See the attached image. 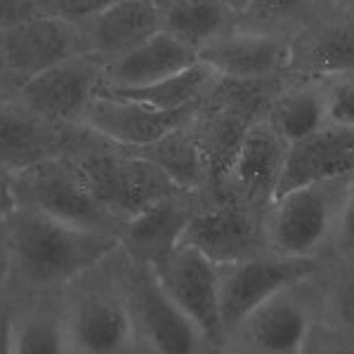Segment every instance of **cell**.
I'll return each instance as SVG.
<instances>
[{
    "mask_svg": "<svg viewBox=\"0 0 354 354\" xmlns=\"http://www.w3.org/2000/svg\"><path fill=\"white\" fill-rule=\"evenodd\" d=\"M319 322L354 338V255L326 258L317 274Z\"/></svg>",
    "mask_w": 354,
    "mask_h": 354,
    "instance_id": "4316f807",
    "label": "cell"
},
{
    "mask_svg": "<svg viewBox=\"0 0 354 354\" xmlns=\"http://www.w3.org/2000/svg\"><path fill=\"white\" fill-rule=\"evenodd\" d=\"M345 255H354V177H350L342 196L328 258H345Z\"/></svg>",
    "mask_w": 354,
    "mask_h": 354,
    "instance_id": "4dcf8cb0",
    "label": "cell"
},
{
    "mask_svg": "<svg viewBox=\"0 0 354 354\" xmlns=\"http://www.w3.org/2000/svg\"><path fill=\"white\" fill-rule=\"evenodd\" d=\"M220 354H225V352H220Z\"/></svg>",
    "mask_w": 354,
    "mask_h": 354,
    "instance_id": "f35d334b",
    "label": "cell"
},
{
    "mask_svg": "<svg viewBox=\"0 0 354 354\" xmlns=\"http://www.w3.org/2000/svg\"><path fill=\"white\" fill-rule=\"evenodd\" d=\"M130 260V258H128ZM130 305L142 354H220L170 300L156 272L130 260Z\"/></svg>",
    "mask_w": 354,
    "mask_h": 354,
    "instance_id": "ba28073f",
    "label": "cell"
},
{
    "mask_svg": "<svg viewBox=\"0 0 354 354\" xmlns=\"http://www.w3.org/2000/svg\"><path fill=\"white\" fill-rule=\"evenodd\" d=\"M352 78H354V76H352Z\"/></svg>",
    "mask_w": 354,
    "mask_h": 354,
    "instance_id": "ab89813d",
    "label": "cell"
},
{
    "mask_svg": "<svg viewBox=\"0 0 354 354\" xmlns=\"http://www.w3.org/2000/svg\"><path fill=\"white\" fill-rule=\"evenodd\" d=\"M192 123L194 118L182 128L163 135L161 140L149 142L145 147H125V149L158 165L180 189L201 194L205 189V165Z\"/></svg>",
    "mask_w": 354,
    "mask_h": 354,
    "instance_id": "cb8c5ba5",
    "label": "cell"
},
{
    "mask_svg": "<svg viewBox=\"0 0 354 354\" xmlns=\"http://www.w3.org/2000/svg\"><path fill=\"white\" fill-rule=\"evenodd\" d=\"M149 3H153V5H156L158 10H163V8H168V5L173 3V0H149Z\"/></svg>",
    "mask_w": 354,
    "mask_h": 354,
    "instance_id": "74e56055",
    "label": "cell"
},
{
    "mask_svg": "<svg viewBox=\"0 0 354 354\" xmlns=\"http://www.w3.org/2000/svg\"><path fill=\"white\" fill-rule=\"evenodd\" d=\"M170 300L196 324L203 338L218 352L225 345L220 317V277L218 265L201 250L180 243L168 262L156 272Z\"/></svg>",
    "mask_w": 354,
    "mask_h": 354,
    "instance_id": "4fadbf2b",
    "label": "cell"
},
{
    "mask_svg": "<svg viewBox=\"0 0 354 354\" xmlns=\"http://www.w3.org/2000/svg\"><path fill=\"white\" fill-rule=\"evenodd\" d=\"M106 88V66L93 55L83 53L28 78L19 85L15 97L48 121L64 128H78L85 125L93 102Z\"/></svg>",
    "mask_w": 354,
    "mask_h": 354,
    "instance_id": "9c48e42d",
    "label": "cell"
},
{
    "mask_svg": "<svg viewBox=\"0 0 354 354\" xmlns=\"http://www.w3.org/2000/svg\"><path fill=\"white\" fill-rule=\"evenodd\" d=\"M218 78L220 76L213 66L196 59L194 64L182 68V71L173 73L168 78H161V81L151 85H145V88L111 90V93L130 97V100L137 102H145V104L156 106V109L173 111V109H187V106L201 104V100L210 93V88H213Z\"/></svg>",
    "mask_w": 354,
    "mask_h": 354,
    "instance_id": "484cf974",
    "label": "cell"
},
{
    "mask_svg": "<svg viewBox=\"0 0 354 354\" xmlns=\"http://www.w3.org/2000/svg\"><path fill=\"white\" fill-rule=\"evenodd\" d=\"M15 208L12 194H10V177L0 173V222L8 218V213Z\"/></svg>",
    "mask_w": 354,
    "mask_h": 354,
    "instance_id": "d590c367",
    "label": "cell"
},
{
    "mask_svg": "<svg viewBox=\"0 0 354 354\" xmlns=\"http://www.w3.org/2000/svg\"><path fill=\"white\" fill-rule=\"evenodd\" d=\"M267 118L288 145L319 133L328 125L326 81L322 78L288 76L274 95Z\"/></svg>",
    "mask_w": 354,
    "mask_h": 354,
    "instance_id": "603a6c76",
    "label": "cell"
},
{
    "mask_svg": "<svg viewBox=\"0 0 354 354\" xmlns=\"http://www.w3.org/2000/svg\"><path fill=\"white\" fill-rule=\"evenodd\" d=\"M290 76H354V0H328L290 36Z\"/></svg>",
    "mask_w": 354,
    "mask_h": 354,
    "instance_id": "8fae6325",
    "label": "cell"
},
{
    "mask_svg": "<svg viewBox=\"0 0 354 354\" xmlns=\"http://www.w3.org/2000/svg\"><path fill=\"white\" fill-rule=\"evenodd\" d=\"M88 125L64 128L28 109L21 100H0V173L12 177L53 156H73Z\"/></svg>",
    "mask_w": 354,
    "mask_h": 354,
    "instance_id": "7c38bea8",
    "label": "cell"
},
{
    "mask_svg": "<svg viewBox=\"0 0 354 354\" xmlns=\"http://www.w3.org/2000/svg\"><path fill=\"white\" fill-rule=\"evenodd\" d=\"M17 90H19V81L12 76V71L8 68L3 59V53H0V100H8V97H15Z\"/></svg>",
    "mask_w": 354,
    "mask_h": 354,
    "instance_id": "e575fe53",
    "label": "cell"
},
{
    "mask_svg": "<svg viewBox=\"0 0 354 354\" xmlns=\"http://www.w3.org/2000/svg\"><path fill=\"white\" fill-rule=\"evenodd\" d=\"M324 262L317 258H286L277 253H260L255 258L218 265L220 277V317L225 335L248 312L274 293L293 283L314 279Z\"/></svg>",
    "mask_w": 354,
    "mask_h": 354,
    "instance_id": "30bf717a",
    "label": "cell"
},
{
    "mask_svg": "<svg viewBox=\"0 0 354 354\" xmlns=\"http://www.w3.org/2000/svg\"><path fill=\"white\" fill-rule=\"evenodd\" d=\"M328 0H250L236 17V24L250 31L293 36L310 17Z\"/></svg>",
    "mask_w": 354,
    "mask_h": 354,
    "instance_id": "83f0119b",
    "label": "cell"
},
{
    "mask_svg": "<svg viewBox=\"0 0 354 354\" xmlns=\"http://www.w3.org/2000/svg\"><path fill=\"white\" fill-rule=\"evenodd\" d=\"M347 182L350 177L317 182L274 198L265 210L267 253L326 260Z\"/></svg>",
    "mask_w": 354,
    "mask_h": 354,
    "instance_id": "5b68a950",
    "label": "cell"
},
{
    "mask_svg": "<svg viewBox=\"0 0 354 354\" xmlns=\"http://www.w3.org/2000/svg\"><path fill=\"white\" fill-rule=\"evenodd\" d=\"M196 111L198 104L187 106V109L163 111L145 104V102L104 90L102 95H97V100L90 106L85 125L95 130L97 135L111 140L113 145L145 147L187 125L196 116Z\"/></svg>",
    "mask_w": 354,
    "mask_h": 354,
    "instance_id": "ac0fdd59",
    "label": "cell"
},
{
    "mask_svg": "<svg viewBox=\"0 0 354 354\" xmlns=\"http://www.w3.org/2000/svg\"><path fill=\"white\" fill-rule=\"evenodd\" d=\"M236 24L225 0H173L161 10V31L198 50Z\"/></svg>",
    "mask_w": 354,
    "mask_h": 354,
    "instance_id": "d4e9b609",
    "label": "cell"
},
{
    "mask_svg": "<svg viewBox=\"0 0 354 354\" xmlns=\"http://www.w3.org/2000/svg\"><path fill=\"white\" fill-rule=\"evenodd\" d=\"M17 208L43 213L64 225L121 236L123 225L97 201L81 163L71 156H53L10 177Z\"/></svg>",
    "mask_w": 354,
    "mask_h": 354,
    "instance_id": "3957f363",
    "label": "cell"
},
{
    "mask_svg": "<svg viewBox=\"0 0 354 354\" xmlns=\"http://www.w3.org/2000/svg\"><path fill=\"white\" fill-rule=\"evenodd\" d=\"M326 118L328 125L354 130V78H330L326 81Z\"/></svg>",
    "mask_w": 354,
    "mask_h": 354,
    "instance_id": "f1b7e54d",
    "label": "cell"
},
{
    "mask_svg": "<svg viewBox=\"0 0 354 354\" xmlns=\"http://www.w3.org/2000/svg\"><path fill=\"white\" fill-rule=\"evenodd\" d=\"M43 17L38 0H0V33Z\"/></svg>",
    "mask_w": 354,
    "mask_h": 354,
    "instance_id": "d6a6232c",
    "label": "cell"
},
{
    "mask_svg": "<svg viewBox=\"0 0 354 354\" xmlns=\"http://www.w3.org/2000/svg\"><path fill=\"white\" fill-rule=\"evenodd\" d=\"M248 3H250V0H225V5H227V8H230L236 17L243 12L245 5H248Z\"/></svg>",
    "mask_w": 354,
    "mask_h": 354,
    "instance_id": "8d00e7d4",
    "label": "cell"
},
{
    "mask_svg": "<svg viewBox=\"0 0 354 354\" xmlns=\"http://www.w3.org/2000/svg\"><path fill=\"white\" fill-rule=\"evenodd\" d=\"M0 53L21 85L68 57L83 55L85 45L78 24L62 17L43 15L0 33Z\"/></svg>",
    "mask_w": 354,
    "mask_h": 354,
    "instance_id": "e0dca14e",
    "label": "cell"
},
{
    "mask_svg": "<svg viewBox=\"0 0 354 354\" xmlns=\"http://www.w3.org/2000/svg\"><path fill=\"white\" fill-rule=\"evenodd\" d=\"M198 59V53L165 31L153 33L130 53L106 64L109 90H135L182 71Z\"/></svg>",
    "mask_w": 354,
    "mask_h": 354,
    "instance_id": "44dd1931",
    "label": "cell"
},
{
    "mask_svg": "<svg viewBox=\"0 0 354 354\" xmlns=\"http://www.w3.org/2000/svg\"><path fill=\"white\" fill-rule=\"evenodd\" d=\"M85 170L97 201L121 225L151 208L180 187L158 165L88 128L83 147L73 153Z\"/></svg>",
    "mask_w": 354,
    "mask_h": 354,
    "instance_id": "277c9868",
    "label": "cell"
},
{
    "mask_svg": "<svg viewBox=\"0 0 354 354\" xmlns=\"http://www.w3.org/2000/svg\"><path fill=\"white\" fill-rule=\"evenodd\" d=\"M12 314L15 298L0 277V354H12Z\"/></svg>",
    "mask_w": 354,
    "mask_h": 354,
    "instance_id": "836d02e7",
    "label": "cell"
},
{
    "mask_svg": "<svg viewBox=\"0 0 354 354\" xmlns=\"http://www.w3.org/2000/svg\"><path fill=\"white\" fill-rule=\"evenodd\" d=\"M182 243L201 250L215 265H230L267 253L265 210L250 208L232 194L201 196Z\"/></svg>",
    "mask_w": 354,
    "mask_h": 354,
    "instance_id": "52a82bcc",
    "label": "cell"
},
{
    "mask_svg": "<svg viewBox=\"0 0 354 354\" xmlns=\"http://www.w3.org/2000/svg\"><path fill=\"white\" fill-rule=\"evenodd\" d=\"M201 196L192 192H175L161 198L151 208L128 220L121 230L118 243L135 265H145L158 272L182 243V234L189 225Z\"/></svg>",
    "mask_w": 354,
    "mask_h": 354,
    "instance_id": "2e32d148",
    "label": "cell"
},
{
    "mask_svg": "<svg viewBox=\"0 0 354 354\" xmlns=\"http://www.w3.org/2000/svg\"><path fill=\"white\" fill-rule=\"evenodd\" d=\"M38 3H41L43 15L62 17V19H68L73 24H81V21L95 17L109 5L118 3V0H38Z\"/></svg>",
    "mask_w": 354,
    "mask_h": 354,
    "instance_id": "1f68e13d",
    "label": "cell"
},
{
    "mask_svg": "<svg viewBox=\"0 0 354 354\" xmlns=\"http://www.w3.org/2000/svg\"><path fill=\"white\" fill-rule=\"evenodd\" d=\"M116 248V236L15 205L0 222V277L15 295L55 293Z\"/></svg>",
    "mask_w": 354,
    "mask_h": 354,
    "instance_id": "6da1fadb",
    "label": "cell"
},
{
    "mask_svg": "<svg viewBox=\"0 0 354 354\" xmlns=\"http://www.w3.org/2000/svg\"><path fill=\"white\" fill-rule=\"evenodd\" d=\"M78 28L85 53L106 66L161 31V10L149 0H118L81 21Z\"/></svg>",
    "mask_w": 354,
    "mask_h": 354,
    "instance_id": "ffe728a7",
    "label": "cell"
},
{
    "mask_svg": "<svg viewBox=\"0 0 354 354\" xmlns=\"http://www.w3.org/2000/svg\"><path fill=\"white\" fill-rule=\"evenodd\" d=\"M319 319L317 277L286 286L260 302L225 335V354H300Z\"/></svg>",
    "mask_w": 354,
    "mask_h": 354,
    "instance_id": "8992f818",
    "label": "cell"
},
{
    "mask_svg": "<svg viewBox=\"0 0 354 354\" xmlns=\"http://www.w3.org/2000/svg\"><path fill=\"white\" fill-rule=\"evenodd\" d=\"M198 59L232 81H279L290 76V36L232 26L205 43Z\"/></svg>",
    "mask_w": 354,
    "mask_h": 354,
    "instance_id": "5bb4252c",
    "label": "cell"
},
{
    "mask_svg": "<svg viewBox=\"0 0 354 354\" xmlns=\"http://www.w3.org/2000/svg\"><path fill=\"white\" fill-rule=\"evenodd\" d=\"M288 156V142L265 116L250 123L222 192L232 194L250 208L267 210L274 201ZM218 196V194H215Z\"/></svg>",
    "mask_w": 354,
    "mask_h": 354,
    "instance_id": "9a60e30c",
    "label": "cell"
},
{
    "mask_svg": "<svg viewBox=\"0 0 354 354\" xmlns=\"http://www.w3.org/2000/svg\"><path fill=\"white\" fill-rule=\"evenodd\" d=\"M342 177H354V130L326 125L319 133L288 145L277 196L305 185Z\"/></svg>",
    "mask_w": 354,
    "mask_h": 354,
    "instance_id": "d6986e66",
    "label": "cell"
},
{
    "mask_svg": "<svg viewBox=\"0 0 354 354\" xmlns=\"http://www.w3.org/2000/svg\"><path fill=\"white\" fill-rule=\"evenodd\" d=\"M300 354H354V338L324 322H314Z\"/></svg>",
    "mask_w": 354,
    "mask_h": 354,
    "instance_id": "f546056e",
    "label": "cell"
},
{
    "mask_svg": "<svg viewBox=\"0 0 354 354\" xmlns=\"http://www.w3.org/2000/svg\"><path fill=\"white\" fill-rule=\"evenodd\" d=\"M68 354H142L130 305V260L121 243L59 290Z\"/></svg>",
    "mask_w": 354,
    "mask_h": 354,
    "instance_id": "7a4b0ae2",
    "label": "cell"
},
{
    "mask_svg": "<svg viewBox=\"0 0 354 354\" xmlns=\"http://www.w3.org/2000/svg\"><path fill=\"white\" fill-rule=\"evenodd\" d=\"M12 298V354H68L59 290Z\"/></svg>",
    "mask_w": 354,
    "mask_h": 354,
    "instance_id": "7402d4cb",
    "label": "cell"
}]
</instances>
